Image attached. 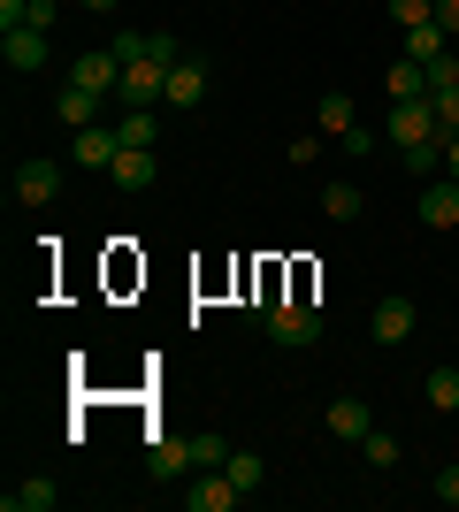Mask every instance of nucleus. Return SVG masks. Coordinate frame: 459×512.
<instances>
[{"mask_svg": "<svg viewBox=\"0 0 459 512\" xmlns=\"http://www.w3.org/2000/svg\"><path fill=\"white\" fill-rule=\"evenodd\" d=\"M322 337V306L314 299H276L268 306V344H284V352H299V344Z\"/></svg>", "mask_w": 459, "mask_h": 512, "instance_id": "nucleus-1", "label": "nucleus"}, {"mask_svg": "<svg viewBox=\"0 0 459 512\" xmlns=\"http://www.w3.org/2000/svg\"><path fill=\"white\" fill-rule=\"evenodd\" d=\"M383 138H391V153L421 146V138H444V130H437V100H391V115H383Z\"/></svg>", "mask_w": 459, "mask_h": 512, "instance_id": "nucleus-2", "label": "nucleus"}, {"mask_svg": "<svg viewBox=\"0 0 459 512\" xmlns=\"http://www.w3.org/2000/svg\"><path fill=\"white\" fill-rule=\"evenodd\" d=\"M184 482H192V490H184V512H238L245 505V490L222 467H192Z\"/></svg>", "mask_w": 459, "mask_h": 512, "instance_id": "nucleus-3", "label": "nucleus"}, {"mask_svg": "<svg viewBox=\"0 0 459 512\" xmlns=\"http://www.w3.org/2000/svg\"><path fill=\"white\" fill-rule=\"evenodd\" d=\"M207 85H215V77H207V62H199V54H184V62H169L161 107H176V115H184V107H199V100H207Z\"/></svg>", "mask_w": 459, "mask_h": 512, "instance_id": "nucleus-4", "label": "nucleus"}, {"mask_svg": "<svg viewBox=\"0 0 459 512\" xmlns=\"http://www.w3.org/2000/svg\"><path fill=\"white\" fill-rule=\"evenodd\" d=\"M46 54H54V31H0V62L16 69V77H31V69H46Z\"/></svg>", "mask_w": 459, "mask_h": 512, "instance_id": "nucleus-5", "label": "nucleus"}, {"mask_svg": "<svg viewBox=\"0 0 459 512\" xmlns=\"http://www.w3.org/2000/svg\"><path fill=\"white\" fill-rule=\"evenodd\" d=\"M192 467H199V444H192V436H153L146 474H161V482H184Z\"/></svg>", "mask_w": 459, "mask_h": 512, "instance_id": "nucleus-6", "label": "nucleus"}, {"mask_svg": "<svg viewBox=\"0 0 459 512\" xmlns=\"http://www.w3.org/2000/svg\"><path fill=\"white\" fill-rule=\"evenodd\" d=\"M16 199L23 207H54V199H62V161H23L16 169Z\"/></svg>", "mask_w": 459, "mask_h": 512, "instance_id": "nucleus-7", "label": "nucleus"}, {"mask_svg": "<svg viewBox=\"0 0 459 512\" xmlns=\"http://www.w3.org/2000/svg\"><path fill=\"white\" fill-rule=\"evenodd\" d=\"M115 153H123V130H115V123H92V130H77V169L108 176V169H115Z\"/></svg>", "mask_w": 459, "mask_h": 512, "instance_id": "nucleus-8", "label": "nucleus"}, {"mask_svg": "<svg viewBox=\"0 0 459 512\" xmlns=\"http://www.w3.org/2000/svg\"><path fill=\"white\" fill-rule=\"evenodd\" d=\"M77 85H92L100 100H115V85H123V54L115 46H100V54H77V69H69Z\"/></svg>", "mask_w": 459, "mask_h": 512, "instance_id": "nucleus-9", "label": "nucleus"}, {"mask_svg": "<svg viewBox=\"0 0 459 512\" xmlns=\"http://www.w3.org/2000/svg\"><path fill=\"white\" fill-rule=\"evenodd\" d=\"M153 176H161L153 146H123V153H115V169H108V184H115V192H146Z\"/></svg>", "mask_w": 459, "mask_h": 512, "instance_id": "nucleus-10", "label": "nucleus"}, {"mask_svg": "<svg viewBox=\"0 0 459 512\" xmlns=\"http://www.w3.org/2000/svg\"><path fill=\"white\" fill-rule=\"evenodd\" d=\"M54 115H62L69 130H92L100 115H108V100H100L92 85H77V77H69V85H62V100H54Z\"/></svg>", "mask_w": 459, "mask_h": 512, "instance_id": "nucleus-11", "label": "nucleus"}, {"mask_svg": "<svg viewBox=\"0 0 459 512\" xmlns=\"http://www.w3.org/2000/svg\"><path fill=\"white\" fill-rule=\"evenodd\" d=\"M414 299H383V306H375V314H368V337L375 344H406V337H414Z\"/></svg>", "mask_w": 459, "mask_h": 512, "instance_id": "nucleus-12", "label": "nucleus"}, {"mask_svg": "<svg viewBox=\"0 0 459 512\" xmlns=\"http://www.w3.org/2000/svg\"><path fill=\"white\" fill-rule=\"evenodd\" d=\"M322 428H329V436H345V444H360V436L375 428V413H368V398H329Z\"/></svg>", "mask_w": 459, "mask_h": 512, "instance_id": "nucleus-13", "label": "nucleus"}, {"mask_svg": "<svg viewBox=\"0 0 459 512\" xmlns=\"http://www.w3.org/2000/svg\"><path fill=\"white\" fill-rule=\"evenodd\" d=\"M421 222L429 230H459V184L444 176V184H421Z\"/></svg>", "mask_w": 459, "mask_h": 512, "instance_id": "nucleus-14", "label": "nucleus"}, {"mask_svg": "<svg viewBox=\"0 0 459 512\" xmlns=\"http://www.w3.org/2000/svg\"><path fill=\"white\" fill-rule=\"evenodd\" d=\"M398 54L406 62H437V54H452V31L444 23H414V31H398Z\"/></svg>", "mask_w": 459, "mask_h": 512, "instance_id": "nucleus-15", "label": "nucleus"}, {"mask_svg": "<svg viewBox=\"0 0 459 512\" xmlns=\"http://www.w3.org/2000/svg\"><path fill=\"white\" fill-rule=\"evenodd\" d=\"M0 505H8V512H54V505H62V490H54L46 474H31V482H16V490L0 497Z\"/></svg>", "mask_w": 459, "mask_h": 512, "instance_id": "nucleus-16", "label": "nucleus"}, {"mask_svg": "<svg viewBox=\"0 0 459 512\" xmlns=\"http://www.w3.org/2000/svg\"><path fill=\"white\" fill-rule=\"evenodd\" d=\"M391 100H429V69L398 54V62H391Z\"/></svg>", "mask_w": 459, "mask_h": 512, "instance_id": "nucleus-17", "label": "nucleus"}, {"mask_svg": "<svg viewBox=\"0 0 459 512\" xmlns=\"http://www.w3.org/2000/svg\"><path fill=\"white\" fill-rule=\"evenodd\" d=\"M360 207H368L360 184H322V214H329V222H360Z\"/></svg>", "mask_w": 459, "mask_h": 512, "instance_id": "nucleus-18", "label": "nucleus"}, {"mask_svg": "<svg viewBox=\"0 0 459 512\" xmlns=\"http://www.w3.org/2000/svg\"><path fill=\"white\" fill-rule=\"evenodd\" d=\"M421 398L437 413H459V367H429V383H421Z\"/></svg>", "mask_w": 459, "mask_h": 512, "instance_id": "nucleus-19", "label": "nucleus"}, {"mask_svg": "<svg viewBox=\"0 0 459 512\" xmlns=\"http://www.w3.org/2000/svg\"><path fill=\"white\" fill-rule=\"evenodd\" d=\"M115 130H123V146H153V138H161V107H131Z\"/></svg>", "mask_w": 459, "mask_h": 512, "instance_id": "nucleus-20", "label": "nucleus"}, {"mask_svg": "<svg viewBox=\"0 0 459 512\" xmlns=\"http://www.w3.org/2000/svg\"><path fill=\"white\" fill-rule=\"evenodd\" d=\"M398 161H406L414 176H444V138H421V146H406Z\"/></svg>", "mask_w": 459, "mask_h": 512, "instance_id": "nucleus-21", "label": "nucleus"}, {"mask_svg": "<svg viewBox=\"0 0 459 512\" xmlns=\"http://www.w3.org/2000/svg\"><path fill=\"white\" fill-rule=\"evenodd\" d=\"M222 474H230V482L253 497V490H261V451H230V459H222Z\"/></svg>", "mask_w": 459, "mask_h": 512, "instance_id": "nucleus-22", "label": "nucleus"}, {"mask_svg": "<svg viewBox=\"0 0 459 512\" xmlns=\"http://www.w3.org/2000/svg\"><path fill=\"white\" fill-rule=\"evenodd\" d=\"M360 451H368V467H375V474H391V467H398V436H383V428H368V436H360Z\"/></svg>", "mask_w": 459, "mask_h": 512, "instance_id": "nucleus-23", "label": "nucleus"}, {"mask_svg": "<svg viewBox=\"0 0 459 512\" xmlns=\"http://www.w3.org/2000/svg\"><path fill=\"white\" fill-rule=\"evenodd\" d=\"M322 130H329V138H345V130H352V92H322Z\"/></svg>", "mask_w": 459, "mask_h": 512, "instance_id": "nucleus-24", "label": "nucleus"}, {"mask_svg": "<svg viewBox=\"0 0 459 512\" xmlns=\"http://www.w3.org/2000/svg\"><path fill=\"white\" fill-rule=\"evenodd\" d=\"M391 23L414 31V23H437V0H391Z\"/></svg>", "mask_w": 459, "mask_h": 512, "instance_id": "nucleus-25", "label": "nucleus"}, {"mask_svg": "<svg viewBox=\"0 0 459 512\" xmlns=\"http://www.w3.org/2000/svg\"><path fill=\"white\" fill-rule=\"evenodd\" d=\"M429 100H437V130H444V138H452V130H459V85L429 92Z\"/></svg>", "mask_w": 459, "mask_h": 512, "instance_id": "nucleus-26", "label": "nucleus"}, {"mask_svg": "<svg viewBox=\"0 0 459 512\" xmlns=\"http://www.w3.org/2000/svg\"><path fill=\"white\" fill-rule=\"evenodd\" d=\"M192 444H199V467H222V459H230V444H222V436H207V428H199Z\"/></svg>", "mask_w": 459, "mask_h": 512, "instance_id": "nucleus-27", "label": "nucleus"}, {"mask_svg": "<svg viewBox=\"0 0 459 512\" xmlns=\"http://www.w3.org/2000/svg\"><path fill=\"white\" fill-rule=\"evenodd\" d=\"M31 23V0H0V31H23Z\"/></svg>", "mask_w": 459, "mask_h": 512, "instance_id": "nucleus-28", "label": "nucleus"}, {"mask_svg": "<svg viewBox=\"0 0 459 512\" xmlns=\"http://www.w3.org/2000/svg\"><path fill=\"white\" fill-rule=\"evenodd\" d=\"M345 153H352V161H368V153H375V130L352 123V130H345Z\"/></svg>", "mask_w": 459, "mask_h": 512, "instance_id": "nucleus-29", "label": "nucleus"}, {"mask_svg": "<svg viewBox=\"0 0 459 512\" xmlns=\"http://www.w3.org/2000/svg\"><path fill=\"white\" fill-rule=\"evenodd\" d=\"M54 16H62V0H31V31H54Z\"/></svg>", "mask_w": 459, "mask_h": 512, "instance_id": "nucleus-30", "label": "nucleus"}, {"mask_svg": "<svg viewBox=\"0 0 459 512\" xmlns=\"http://www.w3.org/2000/svg\"><path fill=\"white\" fill-rule=\"evenodd\" d=\"M437 497H444V505H459V467H444V474H437Z\"/></svg>", "mask_w": 459, "mask_h": 512, "instance_id": "nucleus-31", "label": "nucleus"}, {"mask_svg": "<svg viewBox=\"0 0 459 512\" xmlns=\"http://www.w3.org/2000/svg\"><path fill=\"white\" fill-rule=\"evenodd\" d=\"M437 23H444V31L459 39V0H437Z\"/></svg>", "mask_w": 459, "mask_h": 512, "instance_id": "nucleus-32", "label": "nucleus"}, {"mask_svg": "<svg viewBox=\"0 0 459 512\" xmlns=\"http://www.w3.org/2000/svg\"><path fill=\"white\" fill-rule=\"evenodd\" d=\"M444 176H452V184H459V130H452V138H444Z\"/></svg>", "mask_w": 459, "mask_h": 512, "instance_id": "nucleus-33", "label": "nucleus"}, {"mask_svg": "<svg viewBox=\"0 0 459 512\" xmlns=\"http://www.w3.org/2000/svg\"><path fill=\"white\" fill-rule=\"evenodd\" d=\"M77 8H92V16H115V0H77Z\"/></svg>", "mask_w": 459, "mask_h": 512, "instance_id": "nucleus-34", "label": "nucleus"}, {"mask_svg": "<svg viewBox=\"0 0 459 512\" xmlns=\"http://www.w3.org/2000/svg\"><path fill=\"white\" fill-rule=\"evenodd\" d=\"M62 8H69V0H62Z\"/></svg>", "mask_w": 459, "mask_h": 512, "instance_id": "nucleus-35", "label": "nucleus"}]
</instances>
